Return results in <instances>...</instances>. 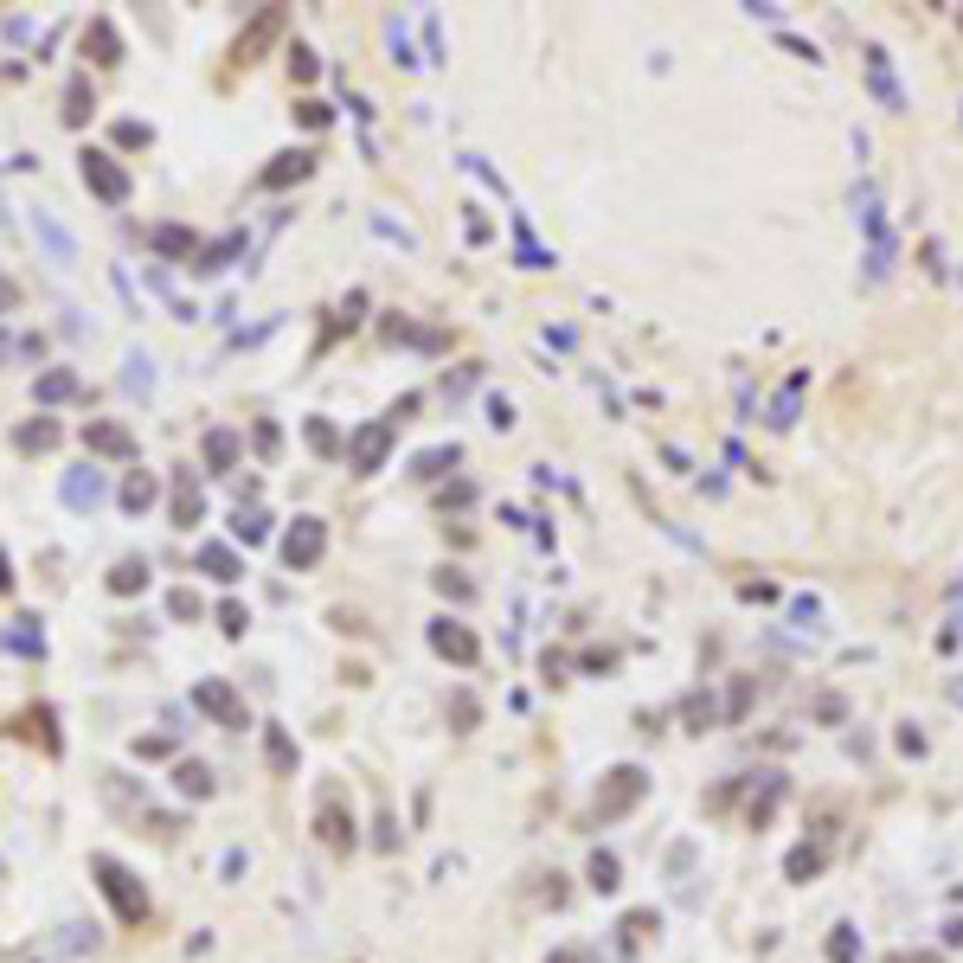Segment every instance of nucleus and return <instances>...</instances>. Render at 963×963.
<instances>
[{
    "mask_svg": "<svg viewBox=\"0 0 963 963\" xmlns=\"http://www.w3.org/2000/svg\"><path fill=\"white\" fill-rule=\"evenodd\" d=\"M431 649L443 655V662H456V668H476V655H482V642L463 630V623H450V617H437L431 623Z\"/></svg>",
    "mask_w": 963,
    "mask_h": 963,
    "instance_id": "6e6552de",
    "label": "nucleus"
},
{
    "mask_svg": "<svg viewBox=\"0 0 963 963\" xmlns=\"http://www.w3.org/2000/svg\"><path fill=\"white\" fill-rule=\"evenodd\" d=\"M0 591H13V572H7V553H0Z\"/></svg>",
    "mask_w": 963,
    "mask_h": 963,
    "instance_id": "8fccbe9b",
    "label": "nucleus"
},
{
    "mask_svg": "<svg viewBox=\"0 0 963 963\" xmlns=\"http://www.w3.org/2000/svg\"><path fill=\"white\" fill-rule=\"evenodd\" d=\"M110 591H116V598H135V591H148V565H142V559H122L116 572H110Z\"/></svg>",
    "mask_w": 963,
    "mask_h": 963,
    "instance_id": "a878e982",
    "label": "nucleus"
},
{
    "mask_svg": "<svg viewBox=\"0 0 963 963\" xmlns=\"http://www.w3.org/2000/svg\"><path fill=\"white\" fill-rule=\"evenodd\" d=\"M52 443H58V424H52V418H33V424H20V431H13V450H26V456H33V450H52Z\"/></svg>",
    "mask_w": 963,
    "mask_h": 963,
    "instance_id": "5701e85b",
    "label": "nucleus"
},
{
    "mask_svg": "<svg viewBox=\"0 0 963 963\" xmlns=\"http://www.w3.org/2000/svg\"><path fill=\"white\" fill-rule=\"evenodd\" d=\"M200 514H206V501H200V488H193V476L180 469L174 476V527H193Z\"/></svg>",
    "mask_w": 963,
    "mask_h": 963,
    "instance_id": "412c9836",
    "label": "nucleus"
},
{
    "mask_svg": "<svg viewBox=\"0 0 963 963\" xmlns=\"http://www.w3.org/2000/svg\"><path fill=\"white\" fill-rule=\"evenodd\" d=\"M315 835L328 848H354V809L341 803V784H321L315 797Z\"/></svg>",
    "mask_w": 963,
    "mask_h": 963,
    "instance_id": "423d86ee",
    "label": "nucleus"
},
{
    "mask_svg": "<svg viewBox=\"0 0 963 963\" xmlns=\"http://www.w3.org/2000/svg\"><path fill=\"white\" fill-rule=\"evenodd\" d=\"M90 110H97V90H90V78L78 71V78L65 84V110H58V116H65L71 129H84V122H90Z\"/></svg>",
    "mask_w": 963,
    "mask_h": 963,
    "instance_id": "6ab92c4d",
    "label": "nucleus"
},
{
    "mask_svg": "<svg viewBox=\"0 0 963 963\" xmlns=\"http://www.w3.org/2000/svg\"><path fill=\"white\" fill-rule=\"evenodd\" d=\"M309 443H315L321 456H334V450H341V437H334V424H328V418H309Z\"/></svg>",
    "mask_w": 963,
    "mask_h": 963,
    "instance_id": "e433bc0d",
    "label": "nucleus"
},
{
    "mask_svg": "<svg viewBox=\"0 0 963 963\" xmlns=\"http://www.w3.org/2000/svg\"><path fill=\"white\" fill-rule=\"evenodd\" d=\"M58 495H65V508L71 514H97L103 508V495H110V488H103V469H71V476H65V488H58Z\"/></svg>",
    "mask_w": 963,
    "mask_h": 963,
    "instance_id": "9b49d317",
    "label": "nucleus"
},
{
    "mask_svg": "<svg viewBox=\"0 0 963 963\" xmlns=\"http://www.w3.org/2000/svg\"><path fill=\"white\" fill-rule=\"evenodd\" d=\"M649 931H662V919H655V912H630V919H623V951H642Z\"/></svg>",
    "mask_w": 963,
    "mask_h": 963,
    "instance_id": "c85d7f7f",
    "label": "nucleus"
},
{
    "mask_svg": "<svg viewBox=\"0 0 963 963\" xmlns=\"http://www.w3.org/2000/svg\"><path fill=\"white\" fill-rule=\"evenodd\" d=\"M591 886H598V893L617 886V854H591Z\"/></svg>",
    "mask_w": 963,
    "mask_h": 963,
    "instance_id": "72a5a7b5",
    "label": "nucleus"
},
{
    "mask_svg": "<svg viewBox=\"0 0 963 963\" xmlns=\"http://www.w3.org/2000/svg\"><path fill=\"white\" fill-rule=\"evenodd\" d=\"M437 591H443V598H469V578H450V572H437Z\"/></svg>",
    "mask_w": 963,
    "mask_h": 963,
    "instance_id": "a18cd8bd",
    "label": "nucleus"
},
{
    "mask_svg": "<svg viewBox=\"0 0 963 963\" xmlns=\"http://www.w3.org/2000/svg\"><path fill=\"white\" fill-rule=\"evenodd\" d=\"M822 861H829V854H822V848H790L784 874H790V880H816V874H822Z\"/></svg>",
    "mask_w": 963,
    "mask_h": 963,
    "instance_id": "cd10ccee",
    "label": "nucleus"
},
{
    "mask_svg": "<svg viewBox=\"0 0 963 963\" xmlns=\"http://www.w3.org/2000/svg\"><path fill=\"white\" fill-rule=\"evenodd\" d=\"M277 33H283V7H264V13H257V20L238 33V45H232V65H238V71H244V65H257V52H264V45L277 39Z\"/></svg>",
    "mask_w": 963,
    "mask_h": 963,
    "instance_id": "1a4fd4ad",
    "label": "nucleus"
},
{
    "mask_svg": "<svg viewBox=\"0 0 963 963\" xmlns=\"http://www.w3.org/2000/svg\"><path fill=\"white\" fill-rule=\"evenodd\" d=\"M244 623H251V617H244V604H219V630L225 636H244Z\"/></svg>",
    "mask_w": 963,
    "mask_h": 963,
    "instance_id": "79ce46f5",
    "label": "nucleus"
},
{
    "mask_svg": "<svg viewBox=\"0 0 963 963\" xmlns=\"http://www.w3.org/2000/svg\"><path fill=\"white\" fill-rule=\"evenodd\" d=\"M206 469H219V476H232L238 469V431H206Z\"/></svg>",
    "mask_w": 963,
    "mask_h": 963,
    "instance_id": "aec40b11",
    "label": "nucleus"
},
{
    "mask_svg": "<svg viewBox=\"0 0 963 963\" xmlns=\"http://www.w3.org/2000/svg\"><path fill=\"white\" fill-rule=\"evenodd\" d=\"M777 797H784V777H777V771H764V790L752 797V809H745V816H752V829H764V822H771Z\"/></svg>",
    "mask_w": 963,
    "mask_h": 963,
    "instance_id": "393cba45",
    "label": "nucleus"
},
{
    "mask_svg": "<svg viewBox=\"0 0 963 963\" xmlns=\"http://www.w3.org/2000/svg\"><path fill=\"white\" fill-rule=\"evenodd\" d=\"M78 174H84V187L97 193L103 206H122V200H129V187H135L129 167H122L116 155H103V148H84V155H78Z\"/></svg>",
    "mask_w": 963,
    "mask_h": 963,
    "instance_id": "7ed1b4c3",
    "label": "nucleus"
},
{
    "mask_svg": "<svg viewBox=\"0 0 963 963\" xmlns=\"http://www.w3.org/2000/svg\"><path fill=\"white\" fill-rule=\"evenodd\" d=\"M553 963H591V951H559Z\"/></svg>",
    "mask_w": 963,
    "mask_h": 963,
    "instance_id": "09e8293b",
    "label": "nucleus"
},
{
    "mask_svg": "<svg viewBox=\"0 0 963 963\" xmlns=\"http://www.w3.org/2000/svg\"><path fill=\"white\" fill-rule=\"evenodd\" d=\"M392 437H399V418H373V424H360L354 437H347V469L354 476H373V469H386V450H392Z\"/></svg>",
    "mask_w": 963,
    "mask_h": 963,
    "instance_id": "f03ea898",
    "label": "nucleus"
},
{
    "mask_svg": "<svg viewBox=\"0 0 963 963\" xmlns=\"http://www.w3.org/2000/svg\"><path fill=\"white\" fill-rule=\"evenodd\" d=\"M193 707L212 713L219 726H244V700L232 694V681H200V687H193Z\"/></svg>",
    "mask_w": 963,
    "mask_h": 963,
    "instance_id": "f8f14e48",
    "label": "nucleus"
},
{
    "mask_svg": "<svg viewBox=\"0 0 963 963\" xmlns=\"http://www.w3.org/2000/svg\"><path fill=\"white\" fill-rule=\"evenodd\" d=\"M321 553H328V521L296 514V527L283 533V565L289 572H309V565H321Z\"/></svg>",
    "mask_w": 963,
    "mask_h": 963,
    "instance_id": "39448f33",
    "label": "nucleus"
},
{
    "mask_svg": "<svg viewBox=\"0 0 963 963\" xmlns=\"http://www.w3.org/2000/svg\"><path fill=\"white\" fill-rule=\"evenodd\" d=\"M264 758H270V771H277V777H296V745H289L283 726H264Z\"/></svg>",
    "mask_w": 963,
    "mask_h": 963,
    "instance_id": "4be33fe9",
    "label": "nucleus"
},
{
    "mask_svg": "<svg viewBox=\"0 0 963 963\" xmlns=\"http://www.w3.org/2000/svg\"><path fill=\"white\" fill-rule=\"evenodd\" d=\"M116 148H148V122H116Z\"/></svg>",
    "mask_w": 963,
    "mask_h": 963,
    "instance_id": "ea45409f",
    "label": "nucleus"
},
{
    "mask_svg": "<svg viewBox=\"0 0 963 963\" xmlns=\"http://www.w3.org/2000/svg\"><path fill=\"white\" fill-rule=\"evenodd\" d=\"M200 572H212V578H219V585H232V578L244 572V559L232 553V546H225V540H206L200 546Z\"/></svg>",
    "mask_w": 963,
    "mask_h": 963,
    "instance_id": "a211bd4d",
    "label": "nucleus"
},
{
    "mask_svg": "<svg viewBox=\"0 0 963 963\" xmlns=\"http://www.w3.org/2000/svg\"><path fill=\"white\" fill-rule=\"evenodd\" d=\"M167 610H174V617H200V598H193V591H174Z\"/></svg>",
    "mask_w": 963,
    "mask_h": 963,
    "instance_id": "c03bdc74",
    "label": "nucleus"
},
{
    "mask_svg": "<svg viewBox=\"0 0 963 963\" xmlns=\"http://www.w3.org/2000/svg\"><path fill=\"white\" fill-rule=\"evenodd\" d=\"M328 116H334V110H328V103H315V97L296 103V122H302V129H328Z\"/></svg>",
    "mask_w": 963,
    "mask_h": 963,
    "instance_id": "f704fd0d",
    "label": "nucleus"
},
{
    "mask_svg": "<svg viewBox=\"0 0 963 963\" xmlns=\"http://www.w3.org/2000/svg\"><path fill=\"white\" fill-rule=\"evenodd\" d=\"M20 726H26V739H39L45 752H58V732H52V707H26L20 713Z\"/></svg>",
    "mask_w": 963,
    "mask_h": 963,
    "instance_id": "bb28decb",
    "label": "nucleus"
},
{
    "mask_svg": "<svg viewBox=\"0 0 963 963\" xmlns=\"http://www.w3.org/2000/svg\"><path fill=\"white\" fill-rule=\"evenodd\" d=\"M84 58H90V65H122V33H116V20H103V13H97V20L84 26Z\"/></svg>",
    "mask_w": 963,
    "mask_h": 963,
    "instance_id": "4468645a",
    "label": "nucleus"
},
{
    "mask_svg": "<svg viewBox=\"0 0 963 963\" xmlns=\"http://www.w3.org/2000/svg\"><path fill=\"white\" fill-rule=\"evenodd\" d=\"M289 71H296V84H309V78H315V71H321V65H315V52H309V45H296V52H289Z\"/></svg>",
    "mask_w": 963,
    "mask_h": 963,
    "instance_id": "58836bf2",
    "label": "nucleus"
},
{
    "mask_svg": "<svg viewBox=\"0 0 963 963\" xmlns=\"http://www.w3.org/2000/svg\"><path fill=\"white\" fill-rule=\"evenodd\" d=\"M33 238L45 244V251H52V264H78V244L65 238V225H58L52 212H33Z\"/></svg>",
    "mask_w": 963,
    "mask_h": 963,
    "instance_id": "f3484780",
    "label": "nucleus"
},
{
    "mask_svg": "<svg viewBox=\"0 0 963 963\" xmlns=\"http://www.w3.org/2000/svg\"><path fill=\"white\" fill-rule=\"evenodd\" d=\"M232 533H238V540H244V546H251V540H264V514H244V508H238V521H232Z\"/></svg>",
    "mask_w": 963,
    "mask_h": 963,
    "instance_id": "a19ab883",
    "label": "nucleus"
},
{
    "mask_svg": "<svg viewBox=\"0 0 963 963\" xmlns=\"http://www.w3.org/2000/svg\"><path fill=\"white\" fill-rule=\"evenodd\" d=\"M450 713H456V732L476 726V700H469V694H456V700H450Z\"/></svg>",
    "mask_w": 963,
    "mask_h": 963,
    "instance_id": "37998d69",
    "label": "nucleus"
},
{
    "mask_svg": "<svg viewBox=\"0 0 963 963\" xmlns=\"http://www.w3.org/2000/svg\"><path fill=\"white\" fill-rule=\"evenodd\" d=\"M33 399L39 405H71V399H84V379L71 373V366H52V373L33 379Z\"/></svg>",
    "mask_w": 963,
    "mask_h": 963,
    "instance_id": "2eb2a0df",
    "label": "nucleus"
},
{
    "mask_svg": "<svg viewBox=\"0 0 963 963\" xmlns=\"http://www.w3.org/2000/svg\"><path fill=\"white\" fill-rule=\"evenodd\" d=\"M642 790H649V771H642V764H617V771L604 777V790H598V822L630 816V809L642 803Z\"/></svg>",
    "mask_w": 963,
    "mask_h": 963,
    "instance_id": "20e7f679",
    "label": "nucleus"
},
{
    "mask_svg": "<svg viewBox=\"0 0 963 963\" xmlns=\"http://www.w3.org/2000/svg\"><path fill=\"white\" fill-rule=\"evenodd\" d=\"M122 386H129V392H148V386H155V373H148V354H129V373H122Z\"/></svg>",
    "mask_w": 963,
    "mask_h": 963,
    "instance_id": "c9c22d12",
    "label": "nucleus"
},
{
    "mask_svg": "<svg viewBox=\"0 0 963 963\" xmlns=\"http://www.w3.org/2000/svg\"><path fill=\"white\" fill-rule=\"evenodd\" d=\"M148 501H155V476H148V469H129V482H122V508L148 514Z\"/></svg>",
    "mask_w": 963,
    "mask_h": 963,
    "instance_id": "b1692460",
    "label": "nucleus"
},
{
    "mask_svg": "<svg viewBox=\"0 0 963 963\" xmlns=\"http://www.w3.org/2000/svg\"><path fill=\"white\" fill-rule=\"evenodd\" d=\"M867 71H874V90L886 103H899V90H893V71H886V52H867Z\"/></svg>",
    "mask_w": 963,
    "mask_h": 963,
    "instance_id": "473e14b6",
    "label": "nucleus"
},
{
    "mask_svg": "<svg viewBox=\"0 0 963 963\" xmlns=\"http://www.w3.org/2000/svg\"><path fill=\"white\" fill-rule=\"evenodd\" d=\"M90 874H97V886L110 893V906H116V919H122V925H142V919H148V893H142V880H135L122 861L97 854V861H90Z\"/></svg>",
    "mask_w": 963,
    "mask_h": 963,
    "instance_id": "f257e3e1",
    "label": "nucleus"
},
{
    "mask_svg": "<svg viewBox=\"0 0 963 963\" xmlns=\"http://www.w3.org/2000/svg\"><path fill=\"white\" fill-rule=\"evenodd\" d=\"M84 450L129 463V456H135V431H129V424H116V418H90V424H84Z\"/></svg>",
    "mask_w": 963,
    "mask_h": 963,
    "instance_id": "0eeeda50",
    "label": "nucleus"
},
{
    "mask_svg": "<svg viewBox=\"0 0 963 963\" xmlns=\"http://www.w3.org/2000/svg\"><path fill=\"white\" fill-rule=\"evenodd\" d=\"M886 963H944V957H931V951H899V957H886Z\"/></svg>",
    "mask_w": 963,
    "mask_h": 963,
    "instance_id": "de8ad7c7",
    "label": "nucleus"
},
{
    "mask_svg": "<svg viewBox=\"0 0 963 963\" xmlns=\"http://www.w3.org/2000/svg\"><path fill=\"white\" fill-rule=\"evenodd\" d=\"M386 341H411V347H443V334H424V328H411V321L392 315L386 321Z\"/></svg>",
    "mask_w": 963,
    "mask_h": 963,
    "instance_id": "7c9ffc66",
    "label": "nucleus"
},
{
    "mask_svg": "<svg viewBox=\"0 0 963 963\" xmlns=\"http://www.w3.org/2000/svg\"><path fill=\"white\" fill-rule=\"evenodd\" d=\"M7 642H13L20 655H45V636L33 630V617H20V623H13V630H7Z\"/></svg>",
    "mask_w": 963,
    "mask_h": 963,
    "instance_id": "2f4dec72",
    "label": "nucleus"
},
{
    "mask_svg": "<svg viewBox=\"0 0 963 963\" xmlns=\"http://www.w3.org/2000/svg\"><path fill=\"white\" fill-rule=\"evenodd\" d=\"M232 257H244V232H225V238H212V244H200V257H193L187 270H200V277H219Z\"/></svg>",
    "mask_w": 963,
    "mask_h": 963,
    "instance_id": "dca6fc26",
    "label": "nucleus"
},
{
    "mask_svg": "<svg viewBox=\"0 0 963 963\" xmlns=\"http://www.w3.org/2000/svg\"><path fill=\"white\" fill-rule=\"evenodd\" d=\"M829 957H835V963H854V957H861V944H854V931H848V925L829 938Z\"/></svg>",
    "mask_w": 963,
    "mask_h": 963,
    "instance_id": "4c0bfd02",
    "label": "nucleus"
},
{
    "mask_svg": "<svg viewBox=\"0 0 963 963\" xmlns=\"http://www.w3.org/2000/svg\"><path fill=\"white\" fill-rule=\"evenodd\" d=\"M148 251L174 257V264H193V257H200V238H193V225H155V232H148Z\"/></svg>",
    "mask_w": 963,
    "mask_h": 963,
    "instance_id": "ddd939ff",
    "label": "nucleus"
},
{
    "mask_svg": "<svg viewBox=\"0 0 963 963\" xmlns=\"http://www.w3.org/2000/svg\"><path fill=\"white\" fill-rule=\"evenodd\" d=\"M309 174H315V148H289V155H277L264 174H257V187L283 193V187H296V180H309Z\"/></svg>",
    "mask_w": 963,
    "mask_h": 963,
    "instance_id": "9d476101",
    "label": "nucleus"
},
{
    "mask_svg": "<svg viewBox=\"0 0 963 963\" xmlns=\"http://www.w3.org/2000/svg\"><path fill=\"white\" fill-rule=\"evenodd\" d=\"M174 784L187 790V797H212V777H206V764H193V758H187V764H174Z\"/></svg>",
    "mask_w": 963,
    "mask_h": 963,
    "instance_id": "c756f323",
    "label": "nucleus"
},
{
    "mask_svg": "<svg viewBox=\"0 0 963 963\" xmlns=\"http://www.w3.org/2000/svg\"><path fill=\"white\" fill-rule=\"evenodd\" d=\"M13 309H20V289H13L7 277H0V315H13Z\"/></svg>",
    "mask_w": 963,
    "mask_h": 963,
    "instance_id": "49530a36",
    "label": "nucleus"
}]
</instances>
